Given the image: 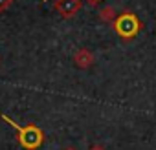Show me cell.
<instances>
[{"instance_id": "cell-7", "label": "cell", "mask_w": 156, "mask_h": 150, "mask_svg": "<svg viewBox=\"0 0 156 150\" xmlns=\"http://www.w3.org/2000/svg\"><path fill=\"white\" fill-rule=\"evenodd\" d=\"M88 150H105V148H103L101 145H98V143H96V145H92V146H90Z\"/></svg>"}, {"instance_id": "cell-3", "label": "cell", "mask_w": 156, "mask_h": 150, "mask_svg": "<svg viewBox=\"0 0 156 150\" xmlns=\"http://www.w3.org/2000/svg\"><path fill=\"white\" fill-rule=\"evenodd\" d=\"M53 8L62 19H72V17H75L77 13H79L81 0H55Z\"/></svg>"}, {"instance_id": "cell-8", "label": "cell", "mask_w": 156, "mask_h": 150, "mask_svg": "<svg viewBox=\"0 0 156 150\" xmlns=\"http://www.w3.org/2000/svg\"><path fill=\"white\" fill-rule=\"evenodd\" d=\"M88 2H90V4H96V2H99V0H88Z\"/></svg>"}, {"instance_id": "cell-9", "label": "cell", "mask_w": 156, "mask_h": 150, "mask_svg": "<svg viewBox=\"0 0 156 150\" xmlns=\"http://www.w3.org/2000/svg\"><path fill=\"white\" fill-rule=\"evenodd\" d=\"M64 150H75V148H73V146H68V148H64Z\"/></svg>"}, {"instance_id": "cell-5", "label": "cell", "mask_w": 156, "mask_h": 150, "mask_svg": "<svg viewBox=\"0 0 156 150\" xmlns=\"http://www.w3.org/2000/svg\"><path fill=\"white\" fill-rule=\"evenodd\" d=\"M99 19H101L103 22H107V24H114V22H116V19H118V15H116L114 8L107 6V8H103V9L99 11Z\"/></svg>"}, {"instance_id": "cell-2", "label": "cell", "mask_w": 156, "mask_h": 150, "mask_svg": "<svg viewBox=\"0 0 156 150\" xmlns=\"http://www.w3.org/2000/svg\"><path fill=\"white\" fill-rule=\"evenodd\" d=\"M112 28H114V31H116L121 39H132V37L138 35L141 24H140V20H138V17H136L134 13L125 11V13L118 15V19H116V22L112 24Z\"/></svg>"}, {"instance_id": "cell-10", "label": "cell", "mask_w": 156, "mask_h": 150, "mask_svg": "<svg viewBox=\"0 0 156 150\" xmlns=\"http://www.w3.org/2000/svg\"><path fill=\"white\" fill-rule=\"evenodd\" d=\"M44 2H46V0H44Z\"/></svg>"}, {"instance_id": "cell-6", "label": "cell", "mask_w": 156, "mask_h": 150, "mask_svg": "<svg viewBox=\"0 0 156 150\" xmlns=\"http://www.w3.org/2000/svg\"><path fill=\"white\" fill-rule=\"evenodd\" d=\"M11 4H13V0H0V13L8 11L11 8Z\"/></svg>"}, {"instance_id": "cell-1", "label": "cell", "mask_w": 156, "mask_h": 150, "mask_svg": "<svg viewBox=\"0 0 156 150\" xmlns=\"http://www.w3.org/2000/svg\"><path fill=\"white\" fill-rule=\"evenodd\" d=\"M0 119L6 121L9 126L15 128L19 145H20L24 150H37V148L44 143V132H42L37 124L30 123V124H26V126H20V124H17L11 117H8L6 114H0Z\"/></svg>"}, {"instance_id": "cell-4", "label": "cell", "mask_w": 156, "mask_h": 150, "mask_svg": "<svg viewBox=\"0 0 156 150\" xmlns=\"http://www.w3.org/2000/svg\"><path fill=\"white\" fill-rule=\"evenodd\" d=\"M73 62L79 68L87 70V68H90L94 64V53L90 49H87V48H81V49H77L73 53Z\"/></svg>"}]
</instances>
